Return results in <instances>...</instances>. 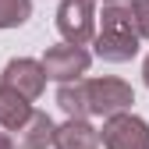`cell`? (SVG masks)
<instances>
[{"instance_id":"30bf717a","label":"cell","mask_w":149,"mask_h":149,"mask_svg":"<svg viewBox=\"0 0 149 149\" xmlns=\"http://www.w3.org/2000/svg\"><path fill=\"white\" fill-rule=\"evenodd\" d=\"M57 103H61V110H64L71 121H89V103H85V85H82V78L61 85L57 89Z\"/></svg>"},{"instance_id":"5b68a950","label":"cell","mask_w":149,"mask_h":149,"mask_svg":"<svg viewBox=\"0 0 149 149\" xmlns=\"http://www.w3.org/2000/svg\"><path fill=\"white\" fill-rule=\"evenodd\" d=\"M100 142L107 149H149V124L139 114H132V110L117 114V117H107Z\"/></svg>"},{"instance_id":"5bb4252c","label":"cell","mask_w":149,"mask_h":149,"mask_svg":"<svg viewBox=\"0 0 149 149\" xmlns=\"http://www.w3.org/2000/svg\"><path fill=\"white\" fill-rule=\"evenodd\" d=\"M142 78H146V85H149V57H146V64H142Z\"/></svg>"},{"instance_id":"7c38bea8","label":"cell","mask_w":149,"mask_h":149,"mask_svg":"<svg viewBox=\"0 0 149 149\" xmlns=\"http://www.w3.org/2000/svg\"><path fill=\"white\" fill-rule=\"evenodd\" d=\"M128 11H132V25L139 32V39H149V0H132Z\"/></svg>"},{"instance_id":"7a4b0ae2","label":"cell","mask_w":149,"mask_h":149,"mask_svg":"<svg viewBox=\"0 0 149 149\" xmlns=\"http://www.w3.org/2000/svg\"><path fill=\"white\" fill-rule=\"evenodd\" d=\"M85 85V103H89V117H117L128 114L135 103V92L124 78H82Z\"/></svg>"},{"instance_id":"6da1fadb","label":"cell","mask_w":149,"mask_h":149,"mask_svg":"<svg viewBox=\"0 0 149 149\" xmlns=\"http://www.w3.org/2000/svg\"><path fill=\"white\" fill-rule=\"evenodd\" d=\"M100 18V14H96ZM96 39V57L107 64H124L139 53V32L132 25V11L128 4H107L103 18H100V32Z\"/></svg>"},{"instance_id":"8992f818","label":"cell","mask_w":149,"mask_h":149,"mask_svg":"<svg viewBox=\"0 0 149 149\" xmlns=\"http://www.w3.org/2000/svg\"><path fill=\"white\" fill-rule=\"evenodd\" d=\"M0 85L14 89L18 96H25V100L32 103V100H39V92H43V85H46V74H43L39 61H32V57H14V61H7L4 74H0Z\"/></svg>"},{"instance_id":"9c48e42d","label":"cell","mask_w":149,"mask_h":149,"mask_svg":"<svg viewBox=\"0 0 149 149\" xmlns=\"http://www.w3.org/2000/svg\"><path fill=\"white\" fill-rule=\"evenodd\" d=\"M32 114V103L25 96H18L14 89L0 85V128H7V132H18Z\"/></svg>"},{"instance_id":"52a82bcc","label":"cell","mask_w":149,"mask_h":149,"mask_svg":"<svg viewBox=\"0 0 149 149\" xmlns=\"http://www.w3.org/2000/svg\"><path fill=\"white\" fill-rule=\"evenodd\" d=\"M53 128H57V124L50 121V114L32 110L29 121L14 132L11 146H14V149H46V146H53Z\"/></svg>"},{"instance_id":"277c9868","label":"cell","mask_w":149,"mask_h":149,"mask_svg":"<svg viewBox=\"0 0 149 149\" xmlns=\"http://www.w3.org/2000/svg\"><path fill=\"white\" fill-rule=\"evenodd\" d=\"M57 29L64 36V43L85 46L92 36H96V0H61Z\"/></svg>"},{"instance_id":"9a60e30c","label":"cell","mask_w":149,"mask_h":149,"mask_svg":"<svg viewBox=\"0 0 149 149\" xmlns=\"http://www.w3.org/2000/svg\"><path fill=\"white\" fill-rule=\"evenodd\" d=\"M103 4H121V0H103Z\"/></svg>"},{"instance_id":"ba28073f","label":"cell","mask_w":149,"mask_h":149,"mask_svg":"<svg viewBox=\"0 0 149 149\" xmlns=\"http://www.w3.org/2000/svg\"><path fill=\"white\" fill-rule=\"evenodd\" d=\"M53 146L57 149H96L100 146V132L89 121H64L53 128Z\"/></svg>"},{"instance_id":"3957f363","label":"cell","mask_w":149,"mask_h":149,"mask_svg":"<svg viewBox=\"0 0 149 149\" xmlns=\"http://www.w3.org/2000/svg\"><path fill=\"white\" fill-rule=\"evenodd\" d=\"M89 64H92V53H89L85 46H71V43L50 46V50L43 53V61H39L43 74H46V78H53V82H61V85L78 82L82 74L89 71Z\"/></svg>"},{"instance_id":"4fadbf2b","label":"cell","mask_w":149,"mask_h":149,"mask_svg":"<svg viewBox=\"0 0 149 149\" xmlns=\"http://www.w3.org/2000/svg\"><path fill=\"white\" fill-rule=\"evenodd\" d=\"M0 149H14V146H11V135H7V132H0Z\"/></svg>"},{"instance_id":"8fae6325","label":"cell","mask_w":149,"mask_h":149,"mask_svg":"<svg viewBox=\"0 0 149 149\" xmlns=\"http://www.w3.org/2000/svg\"><path fill=\"white\" fill-rule=\"evenodd\" d=\"M32 18V0H0V29H18Z\"/></svg>"}]
</instances>
